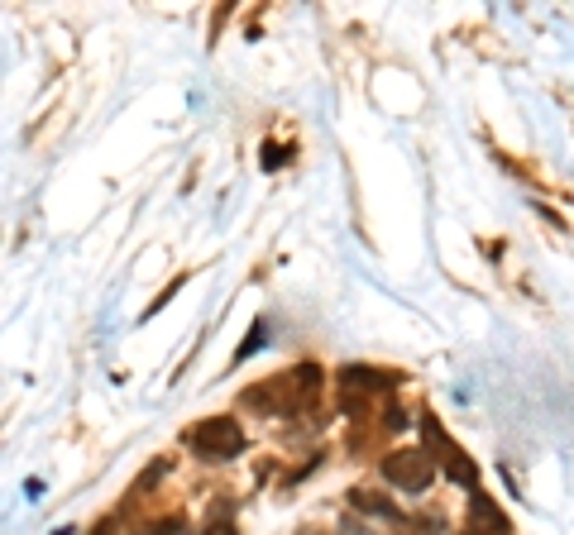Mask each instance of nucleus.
Instances as JSON below:
<instances>
[{
	"mask_svg": "<svg viewBox=\"0 0 574 535\" xmlns=\"http://www.w3.org/2000/svg\"><path fill=\"white\" fill-rule=\"evenodd\" d=\"M197 450L211 454V459H235L244 450V430L230 421V416H216V421H201L197 426Z\"/></svg>",
	"mask_w": 574,
	"mask_h": 535,
	"instance_id": "obj_2",
	"label": "nucleus"
},
{
	"mask_svg": "<svg viewBox=\"0 0 574 535\" xmlns=\"http://www.w3.org/2000/svg\"><path fill=\"white\" fill-rule=\"evenodd\" d=\"M426 435H431V445H436V450H441L445 459H450V464H445V469H450V478H455V483H474V469H469V459H464V454L455 450L450 440H445L436 421H426Z\"/></svg>",
	"mask_w": 574,
	"mask_h": 535,
	"instance_id": "obj_4",
	"label": "nucleus"
},
{
	"mask_svg": "<svg viewBox=\"0 0 574 535\" xmlns=\"http://www.w3.org/2000/svg\"><path fill=\"white\" fill-rule=\"evenodd\" d=\"M206 535H235V521H230V512H216V521H206Z\"/></svg>",
	"mask_w": 574,
	"mask_h": 535,
	"instance_id": "obj_5",
	"label": "nucleus"
},
{
	"mask_svg": "<svg viewBox=\"0 0 574 535\" xmlns=\"http://www.w3.org/2000/svg\"><path fill=\"white\" fill-rule=\"evenodd\" d=\"M177 531H182L177 521H158V526H154V535H177Z\"/></svg>",
	"mask_w": 574,
	"mask_h": 535,
	"instance_id": "obj_6",
	"label": "nucleus"
},
{
	"mask_svg": "<svg viewBox=\"0 0 574 535\" xmlns=\"http://www.w3.org/2000/svg\"><path fill=\"white\" fill-rule=\"evenodd\" d=\"M383 478L393 488H402V493H426L431 478H436V464H431L426 450H393L383 459Z\"/></svg>",
	"mask_w": 574,
	"mask_h": 535,
	"instance_id": "obj_1",
	"label": "nucleus"
},
{
	"mask_svg": "<svg viewBox=\"0 0 574 535\" xmlns=\"http://www.w3.org/2000/svg\"><path fill=\"white\" fill-rule=\"evenodd\" d=\"M469 535H508V516L498 512L484 493L474 497V516H469Z\"/></svg>",
	"mask_w": 574,
	"mask_h": 535,
	"instance_id": "obj_3",
	"label": "nucleus"
}]
</instances>
